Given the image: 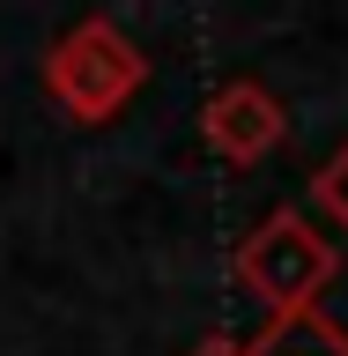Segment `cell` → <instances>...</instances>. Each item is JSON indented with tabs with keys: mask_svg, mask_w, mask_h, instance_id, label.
<instances>
[{
	"mask_svg": "<svg viewBox=\"0 0 348 356\" xmlns=\"http://www.w3.org/2000/svg\"><path fill=\"white\" fill-rule=\"evenodd\" d=\"M38 82H44V97H52L60 119H74V127H111V119L149 89V52L111 15H82V22H67L60 38L44 44Z\"/></svg>",
	"mask_w": 348,
	"mask_h": 356,
	"instance_id": "1",
	"label": "cell"
},
{
	"mask_svg": "<svg viewBox=\"0 0 348 356\" xmlns=\"http://www.w3.org/2000/svg\"><path fill=\"white\" fill-rule=\"evenodd\" d=\"M333 267H341V245H333L311 216L274 208V216H260L238 238V252H230V282H238L245 297H260L267 319H289V312L319 305V289L333 282Z\"/></svg>",
	"mask_w": 348,
	"mask_h": 356,
	"instance_id": "2",
	"label": "cell"
},
{
	"mask_svg": "<svg viewBox=\"0 0 348 356\" xmlns=\"http://www.w3.org/2000/svg\"><path fill=\"white\" fill-rule=\"evenodd\" d=\"M289 134V111L282 97L267 82H252V74H230V82L208 89V104H200V141H208V156L215 163H230V171H252L260 156L282 149Z\"/></svg>",
	"mask_w": 348,
	"mask_h": 356,
	"instance_id": "3",
	"label": "cell"
},
{
	"mask_svg": "<svg viewBox=\"0 0 348 356\" xmlns=\"http://www.w3.org/2000/svg\"><path fill=\"white\" fill-rule=\"evenodd\" d=\"M238 356H348V327H333L326 312H289V319H267L252 341H238Z\"/></svg>",
	"mask_w": 348,
	"mask_h": 356,
	"instance_id": "4",
	"label": "cell"
},
{
	"mask_svg": "<svg viewBox=\"0 0 348 356\" xmlns=\"http://www.w3.org/2000/svg\"><path fill=\"white\" fill-rule=\"evenodd\" d=\"M311 200H319V216H333V222L348 230V141L311 171Z\"/></svg>",
	"mask_w": 348,
	"mask_h": 356,
	"instance_id": "5",
	"label": "cell"
},
{
	"mask_svg": "<svg viewBox=\"0 0 348 356\" xmlns=\"http://www.w3.org/2000/svg\"><path fill=\"white\" fill-rule=\"evenodd\" d=\"M185 356H238V341H230V334H200Z\"/></svg>",
	"mask_w": 348,
	"mask_h": 356,
	"instance_id": "6",
	"label": "cell"
}]
</instances>
